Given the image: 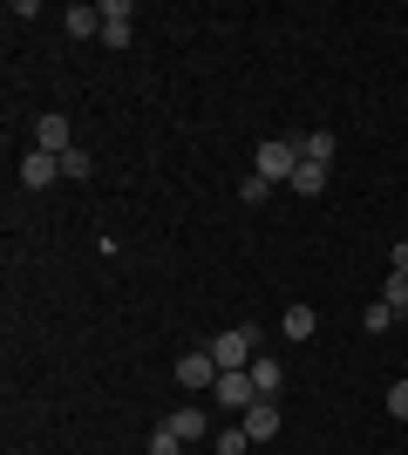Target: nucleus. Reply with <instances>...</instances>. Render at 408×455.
<instances>
[{"mask_svg":"<svg viewBox=\"0 0 408 455\" xmlns=\"http://www.w3.org/2000/svg\"><path fill=\"white\" fill-rule=\"evenodd\" d=\"M307 156H300V136H266L252 156V171L266 177V184H292V171H300Z\"/></svg>","mask_w":408,"mask_h":455,"instance_id":"1","label":"nucleus"},{"mask_svg":"<svg viewBox=\"0 0 408 455\" xmlns=\"http://www.w3.org/2000/svg\"><path fill=\"white\" fill-rule=\"evenodd\" d=\"M204 354L218 361V374H238V367H252V354H259V333H252V326H232V333L204 340Z\"/></svg>","mask_w":408,"mask_h":455,"instance_id":"2","label":"nucleus"},{"mask_svg":"<svg viewBox=\"0 0 408 455\" xmlns=\"http://www.w3.org/2000/svg\"><path fill=\"white\" fill-rule=\"evenodd\" d=\"M212 401L225 408V415H245V408L259 401V387H252V374L238 367V374H218V380H212Z\"/></svg>","mask_w":408,"mask_h":455,"instance_id":"3","label":"nucleus"},{"mask_svg":"<svg viewBox=\"0 0 408 455\" xmlns=\"http://www.w3.org/2000/svg\"><path fill=\"white\" fill-rule=\"evenodd\" d=\"M136 41V7L130 0H102V48H130Z\"/></svg>","mask_w":408,"mask_h":455,"instance_id":"4","label":"nucleus"},{"mask_svg":"<svg viewBox=\"0 0 408 455\" xmlns=\"http://www.w3.org/2000/svg\"><path fill=\"white\" fill-rule=\"evenodd\" d=\"M212 380H218V361L204 354V347L177 354V387H191V395H212Z\"/></svg>","mask_w":408,"mask_h":455,"instance_id":"5","label":"nucleus"},{"mask_svg":"<svg viewBox=\"0 0 408 455\" xmlns=\"http://www.w3.org/2000/svg\"><path fill=\"white\" fill-rule=\"evenodd\" d=\"M35 150H48V156H68V150H76V130H68V116H61V109H48L35 123Z\"/></svg>","mask_w":408,"mask_h":455,"instance_id":"6","label":"nucleus"},{"mask_svg":"<svg viewBox=\"0 0 408 455\" xmlns=\"http://www.w3.org/2000/svg\"><path fill=\"white\" fill-rule=\"evenodd\" d=\"M55 177H61V156H48V150H28V156H20V184H28V190H48Z\"/></svg>","mask_w":408,"mask_h":455,"instance_id":"7","label":"nucleus"},{"mask_svg":"<svg viewBox=\"0 0 408 455\" xmlns=\"http://www.w3.org/2000/svg\"><path fill=\"white\" fill-rule=\"evenodd\" d=\"M238 428H245L252 442H272V435H279V401H252V408L238 415Z\"/></svg>","mask_w":408,"mask_h":455,"instance_id":"8","label":"nucleus"},{"mask_svg":"<svg viewBox=\"0 0 408 455\" xmlns=\"http://www.w3.org/2000/svg\"><path fill=\"white\" fill-rule=\"evenodd\" d=\"M245 374H252L259 401H272V395H279V387H286V367L272 361V354H252V367H245Z\"/></svg>","mask_w":408,"mask_h":455,"instance_id":"9","label":"nucleus"},{"mask_svg":"<svg viewBox=\"0 0 408 455\" xmlns=\"http://www.w3.org/2000/svg\"><path fill=\"white\" fill-rule=\"evenodd\" d=\"M171 428H177L184 442H204V435H212V415H204L197 401H184V408H171Z\"/></svg>","mask_w":408,"mask_h":455,"instance_id":"10","label":"nucleus"},{"mask_svg":"<svg viewBox=\"0 0 408 455\" xmlns=\"http://www.w3.org/2000/svg\"><path fill=\"white\" fill-rule=\"evenodd\" d=\"M279 326H286V340H313V326H320V313L292 299V306H286V320H279Z\"/></svg>","mask_w":408,"mask_h":455,"instance_id":"11","label":"nucleus"},{"mask_svg":"<svg viewBox=\"0 0 408 455\" xmlns=\"http://www.w3.org/2000/svg\"><path fill=\"white\" fill-rule=\"evenodd\" d=\"M286 190H300V197H320V190H327V164H300Z\"/></svg>","mask_w":408,"mask_h":455,"instance_id":"12","label":"nucleus"},{"mask_svg":"<svg viewBox=\"0 0 408 455\" xmlns=\"http://www.w3.org/2000/svg\"><path fill=\"white\" fill-rule=\"evenodd\" d=\"M68 35H76V41L96 35L102 41V7H68Z\"/></svg>","mask_w":408,"mask_h":455,"instance_id":"13","label":"nucleus"},{"mask_svg":"<svg viewBox=\"0 0 408 455\" xmlns=\"http://www.w3.org/2000/svg\"><path fill=\"white\" fill-rule=\"evenodd\" d=\"M212 455H252V435L232 421V428H218V435H212Z\"/></svg>","mask_w":408,"mask_h":455,"instance_id":"14","label":"nucleus"},{"mask_svg":"<svg viewBox=\"0 0 408 455\" xmlns=\"http://www.w3.org/2000/svg\"><path fill=\"white\" fill-rule=\"evenodd\" d=\"M300 156H307V164H327V171H333V136H327V130L300 136Z\"/></svg>","mask_w":408,"mask_h":455,"instance_id":"15","label":"nucleus"},{"mask_svg":"<svg viewBox=\"0 0 408 455\" xmlns=\"http://www.w3.org/2000/svg\"><path fill=\"white\" fill-rule=\"evenodd\" d=\"M381 306H388L395 320L408 313V272H388V285H381Z\"/></svg>","mask_w":408,"mask_h":455,"instance_id":"16","label":"nucleus"},{"mask_svg":"<svg viewBox=\"0 0 408 455\" xmlns=\"http://www.w3.org/2000/svg\"><path fill=\"white\" fill-rule=\"evenodd\" d=\"M89 171H96V156L82 150V143H76V150H68V156H61V177H76V184H82V177H89Z\"/></svg>","mask_w":408,"mask_h":455,"instance_id":"17","label":"nucleus"},{"mask_svg":"<svg viewBox=\"0 0 408 455\" xmlns=\"http://www.w3.org/2000/svg\"><path fill=\"white\" fill-rule=\"evenodd\" d=\"M177 449H184V435H177L171 421H164V428H156V435H150V455H177Z\"/></svg>","mask_w":408,"mask_h":455,"instance_id":"18","label":"nucleus"},{"mask_svg":"<svg viewBox=\"0 0 408 455\" xmlns=\"http://www.w3.org/2000/svg\"><path fill=\"white\" fill-rule=\"evenodd\" d=\"M361 326H368V333H388V326H395V313H388V306H381V299H374L368 313H361Z\"/></svg>","mask_w":408,"mask_h":455,"instance_id":"19","label":"nucleus"},{"mask_svg":"<svg viewBox=\"0 0 408 455\" xmlns=\"http://www.w3.org/2000/svg\"><path fill=\"white\" fill-rule=\"evenodd\" d=\"M388 415H395V421H408V374L388 387Z\"/></svg>","mask_w":408,"mask_h":455,"instance_id":"20","label":"nucleus"},{"mask_svg":"<svg viewBox=\"0 0 408 455\" xmlns=\"http://www.w3.org/2000/svg\"><path fill=\"white\" fill-rule=\"evenodd\" d=\"M266 190H272V184H266V177L252 171V177H245V184H238V197H245V204H266Z\"/></svg>","mask_w":408,"mask_h":455,"instance_id":"21","label":"nucleus"},{"mask_svg":"<svg viewBox=\"0 0 408 455\" xmlns=\"http://www.w3.org/2000/svg\"><path fill=\"white\" fill-rule=\"evenodd\" d=\"M388 272H408V238H395V251H388Z\"/></svg>","mask_w":408,"mask_h":455,"instance_id":"22","label":"nucleus"}]
</instances>
